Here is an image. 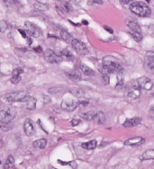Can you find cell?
Segmentation results:
<instances>
[{
    "label": "cell",
    "instance_id": "cell-18",
    "mask_svg": "<svg viewBox=\"0 0 154 169\" xmlns=\"http://www.w3.org/2000/svg\"><path fill=\"white\" fill-rule=\"evenodd\" d=\"M143 160H153L154 159V150L153 149H147L144 151L141 157Z\"/></svg>",
    "mask_w": 154,
    "mask_h": 169
},
{
    "label": "cell",
    "instance_id": "cell-8",
    "mask_svg": "<svg viewBox=\"0 0 154 169\" xmlns=\"http://www.w3.org/2000/svg\"><path fill=\"white\" fill-rule=\"evenodd\" d=\"M25 26V30L27 32V33H29L30 35L34 36V37H39L42 35V31L41 29L36 26L35 24H34L31 22H25L24 23Z\"/></svg>",
    "mask_w": 154,
    "mask_h": 169
},
{
    "label": "cell",
    "instance_id": "cell-35",
    "mask_svg": "<svg viewBox=\"0 0 154 169\" xmlns=\"http://www.w3.org/2000/svg\"><path fill=\"white\" fill-rule=\"evenodd\" d=\"M42 99H43V102L44 104H49V103L51 101V97H49L48 95H43Z\"/></svg>",
    "mask_w": 154,
    "mask_h": 169
},
{
    "label": "cell",
    "instance_id": "cell-43",
    "mask_svg": "<svg viewBox=\"0 0 154 169\" xmlns=\"http://www.w3.org/2000/svg\"><path fill=\"white\" fill-rule=\"evenodd\" d=\"M94 2L97 3V4H98V5H102L103 4L102 0H94Z\"/></svg>",
    "mask_w": 154,
    "mask_h": 169
},
{
    "label": "cell",
    "instance_id": "cell-37",
    "mask_svg": "<svg viewBox=\"0 0 154 169\" xmlns=\"http://www.w3.org/2000/svg\"><path fill=\"white\" fill-rule=\"evenodd\" d=\"M70 123H71L72 126H77V125H79V124L80 123V120H77V119H73V120L70 121Z\"/></svg>",
    "mask_w": 154,
    "mask_h": 169
},
{
    "label": "cell",
    "instance_id": "cell-48",
    "mask_svg": "<svg viewBox=\"0 0 154 169\" xmlns=\"http://www.w3.org/2000/svg\"><path fill=\"white\" fill-rule=\"evenodd\" d=\"M57 1H64V0H57Z\"/></svg>",
    "mask_w": 154,
    "mask_h": 169
},
{
    "label": "cell",
    "instance_id": "cell-41",
    "mask_svg": "<svg viewBox=\"0 0 154 169\" xmlns=\"http://www.w3.org/2000/svg\"><path fill=\"white\" fill-rule=\"evenodd\" d=\"M104 29H105V30H106L107 32H109L110 33H114V32H113V30H112L111 28H109V27H107V26H104Z\"/></svg>",
    "mask_w": 154,
    "mask_h": 169
},
{
    "label": "cell",
    "instance_id": "cell-40",
    "mask_svg": "<svg viewBox=\"0 0 154 169\" xmlns=\"http://www.w3.org/2000/svg\"><path fill=\"white\" fill-rule=\"evenodd\" d=\"M69 165H70L71 167H73V168H77V164L74 162V161H72V162H69V163H68Z\"/></svg>",
    "mask_w": 154,
    "mask_h": 169
},
{
    "label": "cell",
    "instance_id": "cell-31",
    "mask_svg": "<svg viewBox=\"0 0 154 169\" xmlns=\"http://www.w3.org/2000/svg\"><path fill=\"white\" fill-rule=\"evenodd\" d=\"M6 29H7V23H5V21L2 20L0 22V30H1L2 33H4Z\"/></svg>",
    "mask_w": 154,
    "mask_h": 169
},
{
    "label": "cell",
    "instance_id": "cell-47",
    "mask_svg": "<svg viewBox=\"0 0 154 169\" xmlns=\"http://www.w3.org/2000/svg\"><path fill=\"white\" fill-rule=\"evenodd\" d=\"M8 1H10L11 3H15L16 2V0H8Z\"/></svg>",
    "mask_w": 154,
    "mask_h": 169
},
{
    "label": "cell",
    "instance_id": "cell-25",
    "mask_svg": "<svg viewBox=\"0 0 154 169\" xmlns=\"http://www.w3.org/2000/svg\"><path fill=\"white\" fill-rule=\"evenodd\" d=\"M14 159L12 156H9L6 158V161L4 165V168H14Z\"/></svg>",
    "mask_w": 154,
    "mask_h": 169
},
{
    "label": "cell",
    "instance_id": "cell-3",
    "mask_svg": "<svg viewBox=\"0 0 154 169\" xmlns=\"http://www.w3.org/2000/svg\"><path fill=\"white\" fill-rule=\"evenodd\" d=\"M30 97V95L25 91H17V92H12L5 95L3 96V99L5 100L7 103H15V102H25Z\"/></svg>",
    "mask_w": 154,
    "mask_h": 169
},
{
    "label": "cell",
    "instance_id": "cell-27",
    "mask_svg": "<svg viewBox=\"0 0 154 169\" xmlns=\"http://www.w3.org/2000/svg\"><path fill=\"white\" fill-rule=\"evenodd\" d=\"M130 35L133 37V39L135 41V42H141L142 40H143V35H142V33H137V32H133V31H131L130 33Z\"/></svg>",
    "mask_w": 154,
    "mask_h": 169
},
{
    "label": "cell",
    "instance_id": "cell-24",
    "mask_svg": "<svg viewBox=\"0 0 154 169\" xmlns=\"http://www.w3.org/2000/svg\"><path fill=\"white\" fill-rule=\"evenodd\" d=\"M60 55H61V57H62L63 58H65V59H67V60H69V61L73 60V58H74V56L71 54V52H70L69 51L66 50V49H64V50H62V51L60 52Z\"/></svg>",
    "mask_w": 154,
    "mask_h": 169
},
{
    "label": "cell",
    "instance_id": "cell-7",
    "mask_svg": "<svg viewBox=\"0 0 154 169\" xmlns=\"http://www.w3.org/2000/svg\"><path fill=\"white\" fill-rule=\"evenodd\" d=\"M80 105H81V103L79 102V101H76V100H73V99H70V98H67V99H64L61 102V108L66 110V111L72 112Z\"/></svg>",
    "mask_w": 154,
    "mask_h": 169
},
{
    "label": "cell",
    "instance_id": "cell-28",
    "mask_svg": "<svg viewBox=\"0 0 154 169\" xmlns=\"http://www.w3.org/2000/svg\"><path fill=\"white\" fill-rule=\"evenodd\" d=\"M60 37H61L64 41H66V42L72 41L71 35H70L67 31H64V30H62V31L60 32Z\"/></svg>",
    "mask_w": 154,
    "mask_h": 169
},
{
    "label": "cell",
    "instance_id": "cell-4",
    "mask_svg": "<svg viewBox=\"0 0 154 169\" xmlns=\"http://www.w3.org/2000/svg\"><path fill=\"white\" fill-rule=\"evenodd\" d=\"M15 116H16V111L14 108L2 110L0 112V122L3 126L9 124L15 118Z\"/></svg>",
    "mask_w": 154,
    "mask_h": 169
},
{
    "label": "cell",
    "instance_id": "cell-1",
    "mask_svg": "<svg viewBox=\"0 0 154 169\" xmlns=\"http://www.w3.org/2000/svg\"><path fill=\"white\" fill-rule=\"evenodd\" d=\"M120 70V64L114 57L105 56L102 60V74H111Z\"/></svg>",
    "mask_w": 154,
    "mask_h": 169
},
{
    "label": "cell",
    "instance_id": "cell-42",
    "mask_svg": "<svg viewBox=\"0 0 154 169\" xmlns=\"http://www.w3.org/2000/svg\"><path fill=\"white\" fill-rule=\"evenodd\" d=\"M121 1V3L122 4H124V5H126V4H128L131 0H120Z\"/></svg>",
    "mask_w": 154,
    "mask_h": 169
},
{
    "label": "cell",
    "instance_id": "cell-14",
    "mask_svg": "<svg viewBox=\"0 0 154 169\" xmlns=\"http://www.w3.org/2000/svg\"><path fill=\"white\" fill-rule=\"evenodd\" d=\"M68 77H69L70 80H72L73 82H79L81 80V74L80 72L78 70V69H72V70H69L68 73H67Z\"/></svg>",
    "mask_w": 154,
    "mask_h": 169
},
{
    "label": "cell",
    "instance_id": "cell-9",
    "mask_svg": "<svg viewBox=\"0 0 154 169\" xmlns=\"http://www.w3.org/2000/svg\"><path fill=\"white\" fill-rule=\"evenodd\" d=\"M44 58L48 62H51V63H60L63 59L61 55H58L56 52H54L50 49L44 52Z\"/></svg>",
    "mask_w": 154,
    "mask_h": 169
},
{
    "label": "cell",
    "instance_id": "cell-29",
    "mask_svg": "<svg viewBox=\"0 0 154 169\" xmlns=\"http://www.w3.org/2000/svg\"><path fill=\"white\" fill-rule=\"evenodd\" d=\"M34 7L37 9V10H40V11H44V10H47L48 9V5L44 3H41V2H38L34 5Z\"/></svg>",
    "mask_w": 154,
    "mask_h": 169
},
{
    "label": "cell",
    "instance_id": "cell-39",
    "mask_svg": "<svg viewBox=\"0 0 154 169\" xmlns=\"http://www.w3.org/2000/svg\"><path fill=\"white\" fill-rule=\"evenodd\" d=\"M19 33H21V35H23L24 36V38H25V39H27L28 37H27V34H26V31H24V30H19Z\"/></svg>",
    "mask_w": 154,
    "mask_h": 169
},
{
    "label": "cell",
    "instance_id": "cell-21",
    "mask_svg": "<svg viewBox=\"0 0 154 169\" xmlns=\"http://www.w3.org/2000/svg\"><path fill=\"white\" fill-rule=\"evenodd\" d=\"M79 68L81 69V71H82L85 75H87V76H88V77H92V76L95 75L94 70L91 69L89 67L84 65V64H80V65H79Z\"/></svg>",
    "mask_w": 154,
    "mask_h": 169
},
{
    "label": "cell",
    "instance_id": "cell-38",
    "mask_svg": "<svg viewBox=\"0 0 154 169\" xmlns=\"http://www.w3.org/2000/svg\"><path fill=\"white\" fill-rule=\"evenodd\" d=\"M103 75V79L104 81L105 84H109V77H108V74H102Z\"/></svg>",
    "mask_w": 154,
    "mask_h": 169
},
{
    "label": "cell",
    "instance_id": "cell-11",
    "mask_svg": "<svg viewBox=\"0 0 154 169\" xmlns=\"http://www.w3.org/2000/svg\"><path fill=\"white\" fill-rule=\"evenodd\" d=\"M144 63H145V66L152 70L154 69V52H146L145 57H144Z\"/></svg>",
    "mask_w": 154,
    "mask_h": 169
},
{
    "label": "cell",
    "instance_id": "cell-34",
    "mask_svg": "<svg viewBox=\"0 0 154 169\" xmlns=\"http://www.w3.org/2000/svg\"><path fill=\"white\" fill-rule=\"evenodd\" d=\"M62 8H63V10L65 11V12H69V9H70V6H69V3H68V2H65V3H63L62 4Z\"/></svg>",
    "mask_w": 154,
    "mask_h": 169
},
{
    "label": "cell",
    "instance_id": "cell-33",
    "mask_svg": "<svg viewBox=\"0 0 154 169\" xmlns=\"http://www.w3.org/2000/svg\"><path fill=\"white\" fill-rule=\"evenodd\" d=\"M23 73V68H21V67H17V68H15L14 70H13V72H12V75H16V76H21V74Z\"/></svg>",
    "mask_w": 154,
    "mask_h": 169
},
{
    "label": "cell",
    "instance_id": "cell-10",
    "mask_svg": "<svg viewBox=\"0 0 154 169\" xmlns=\"http://www.w3.org/2000/svg\"><path fill=\"white\" fill-rule=\"evenodd\" d=\"M24 133L28 137H31L34 134V132H35L34 124V122L31 119H26L25 120V121L24 123Z\"/></svg>",
    "mask_w": 154,
    "mask_h": 169
},
{
    "label": "cell",
    "instance_id": "cell-12",
    "mask_svg": "<svg viewBox=\"0 0 154 169\" xmlns=\"http://www.w3.org/2000/svg\"><path fill=\"white\" fill-rule=\"evenodd\" d=\"M144 139L142 137H136V138H133V139H129L127 140H125L124 144L126 146H132V147H139L141 145H143L144 143Z\"/></svg>",
    "mask_w": 154,
    "mask_h": 169
},
{
    "label": "cell",
    "instance_id": "cell-46",
    "mask_svg": "<svg viewBox=\"0 0 154 169\" xmlns=\"http://www.w3.org/2000/svg\"><path fill=\"white\" fill-rule=\"evenodd\" d=\"M83 23H84V24H85V25H88V22H86V21H83Z\"/></svg>",
    "mask_w": 154,
    "mask_h": 169
},
{
    "label": "cell",
    "instance_id": "cell-44",
    "mask_svg": "<svg viewBox=\"0 0 154 169\" xmlns=\"http://www.w3.org/2000/svg\"><path fill=\"white\" fill-rule=\"evenodd\" d=\"M150 113H151V115L154 116V105L152 106V108H151V112H150Z\"/></svg>",
    "mask_w": 154,
    "mask_h": 169
},
{
    "label": "cell",
    "instance_id": "cell-17",
    "mask_svg": "<svg viewBox=\"0 0 154 169\" xmlns=\"http://www.w3.org/2000/svg\"><path fill=\"white\" fill-rule=\"evenodd\" d=\"M70 94H72V95L76 96V97H79V98H83L85 97V92L83 90H81L80 88H78V87H73L69 90Z\"/></svg>",
    "mask_w": 154,
    "mask_h": 169
},
{
    "label": "cell",
    "instance_id": "cell-13",
    "mask_svg": "<svg viewBox=\"0 0 154 169\" xmlns=\"http://www.w3.org/2000/svg\"><path fill=\"white\" fill-rule=\"evenodd\" d=\"M142 121V118L141 117H133V118H131V119H127L124 123V126L126 127V128H131V127H134V126H137L141 123Z\"/></svg>",
    "mask_w": 154,
    "mask_h": 169
},
{
    "label": "cell",
    "instance_id": "cell-22",
    "mask_svg": "<svg viewBox=\"0 0 154 169\" xmlns=\"http://www.w3.org/2000/svg\"><path fill=\"white\" fill-rule=\"evenodd\" d=\"M94 121L98 124H104L105 122V115L102 112L97 113L95 118H94Z\"/></svg>",
    "mask_w": 154,
    "mask_h": 169
},
{
    "label": "cell",
    "instance_id": "cell-36",
    "mask_svg": "<svg viewBox=\"0 0 154 169\" xmlns=\"http://www.w3.org/2000/svg\"><path fill=\"white\" fill-rule=\"evenodd\" d=\"M124 88H125V86H124V84H119V83H117V85L115 86V89L118 90V91H124Z\"/></svg>",
    "mask_w": 154,
    "mask_h": 169
},
{
    "label": "cell",
    "instance_id": "cell-23",
    "mask_svg": "<svg viewBox=\"0 0 154 169\" xmlns=\"http://www.w3.org/2000/svg\"><path fill=\"white\" fill-rule=\"evenodd\" d=\"M97 140L96 139H93V140H90L88 142H86V143H83L82 144V148L88 149V150H92V149H95L97 148Z\"/></svg>",
    "mask_w": 154,
    "mask_h": 169
},
{
    "label": "cell",
    "instance_id": "cell-2",
    "mask_svg": "<svg viewBox=\"0 0 154 169\" xmlns=\"http://www.w3.org/2000/svg\"><path fill=\"white\" fill-rule=\"evenodd\" d=\"M130 10L135 14L138 16H142V17H147L149 15H151L152 11L150 9V7L143 2L141 1H137V2H133L130 4Z\"/></svg>",
    "mask_w": 154,
    "mask_h": 169
},
{
    "label": "cell",
    "instance_id": "cell-32",
    "mask_svg": "<svg viewBox=\"0 0 154 169\" xmlns=\"http://www.w3.org/2000/svg\"><path fill=\"white\" fill-rule=\"evenodd\" d=\"M62 89L60 88V86H55V87H51L49 89V93L51 94H55V93H58V92H60Z\"/></svg>",
    "mask_w": 154,
    "mask_h": 169
},
{
    "label": "cell",
    "instance_id": "cell-5",
    "mask_svg": "<svg viewBox=\"0 0 154 169\" xmlns=\"http://www.w3.org/2000/svg\"><path fill=\"white\" fill-rule=\"evenodd\" d=\"M71 44L73 49L79 54V55H87L88 53V50L86 47V45L78 39H72Z\"/></svg>",
    "mask_w": 154,
    "mask_h": 169
},
{
    "label": "cell",
    "instance_id": "cell-6",
    "mask_svg": "<svg viewBox=\"0 0 154 169\" xmlns=\"http://www.w3.org/2000/svg\"><path fill=\"white\" fill-rule=\"evenodd\" d=\"M137 86L139 88L149 91L152 88L153 83L150 78L146 77H141V78H139L135 81V86Z\"/></svg>",
    "mask_w": 154,
    "mask_h": 169
},
{
    "label": "cell",
    "instance_id": "cell-16",
    "mask_svg": "<svg viewBox=\"0 0 154 169\" xmlns=\"http://www.w3.org/2000/svg\"><path fill=\"white\" fill-rule=\"evenodd\" d=\"M24 108H26L27 110H30V111H32V110H34V108L36 107V99L34 98V97H32V96H30L25 102H24Z\"/></svg>",
    "mask_w": 154,
    "mask_h": 169
},
{
    "label": "cell",
    "instance_id": "cell-45",
    "mask_svg": "<svg viewBox=\"0 0 154 169\" xmlns=\"http://www.w3.org/2000/svg\"><path fill=\"white\" fill-rule=\"evenodd\" d=\"M36 1L41 2V3H44V4H46L47 2H49V0H36Z\"/></svg>",
    "mask_w": 154,
    "mask_h": 169
},
{
    "label": "cell",
    "instance_id": "cell-20",
    "mask_svg": "<svg viewBox=\"0 0 154 169\" xmlns=\"http://www.w3.org/2000/svg\"><path fill=\"white\" fill-rule=\"evenodd\" d=\"M127 26L131 29V31L133 32H137V33H142V30H141V27L139 26V24L134 22V21H128L127 22Z\"/></svg>",
    "mask_w": 154,
    "mask_h": 169
},
{
    "label": "cell",
    "instance_id": "cell-15",
    "mask_svg": "<svg viewBox=\"0 0 154 169\" xmlns=\"http://www.w3.org/2000/svg\"><path fill=\"white\" fill-rule=\"evenodd\" d=\"M140 95H141V88L137 86H133V88H131L127 94V96L130 99H137L140 97Z\"/></svg>",
    "mask_w": 154,
    "mask_h": 169
},
{
    "label": "cell",
    "instance_id": "cell-19",
    "mask_svg": "<svg viewBox=\"0 0 154 169\" xmlns=\"http://www.w3.org/2000/svg\"><path fill=\"white\" fill-rule=\"evenodd\" d=\"M34 147L36 148V149H45L46 145H47V140L45 139H39L37 140H35L34 143H33Z\"/></svg>",
    "mask_w": 154,
    "mask_h": 169
},
{
    "label": "cell",
    "instance_id": "cell-30",
    "mask_svg": "<svg viewBox=\"0 0 154 169\" xmlns=\"http://www.w3.org/2000/svg\"><path fill=\"white\" fill-rule=\"evenodd\" d=\"M21 80V76H16V75H12V78H11V82L12 84H17L19 83Z\"/></svg>",
    "mask_w": 154,
    "mask_h": 169
},
{
    "label": "cell",
    "instance_id": "cell-26",
    "mask_svg": "<svg viewBox=\"0 0 154 169\" xmlns=\"http://www.w3.org/2000/svg\"><path fill=\"white\" fill-rule=\"evenodd\" d=\"M96 113L94 111H88V112H87V113H83L81 116H82V118L84 119V120H94V118H95V116H96Z\"/></svg>",
    "mask_w": 154,
    "mask_h": 169
}]
</instances>
